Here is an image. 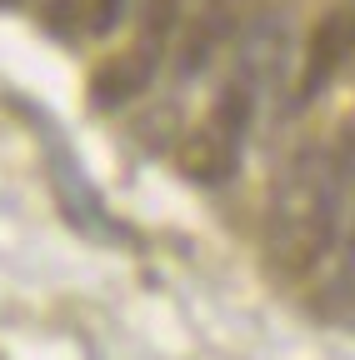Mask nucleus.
I'll return each instance as SVG.
<instances>
[{
    "label": "nucleus",
    "instance_id": "7",
    "mask_svg": "<svg viewBox=\"0 0 355 360\" xmlns=\"http://www.w3.org/2000/svg\"><path fill=\"white\" fill-rule=\"evenodd\" d=\"M330 315L355 330V236L345 240V255H340V270H335V285H330Z\"/></svg>",
    "mask_w": 355,
    "mask_h": 360
},
{
    "label": "nucleus",
    "instance_id": "3",
    "mask_svg": "<svg viewBox=\"0 0 355 360\" xmlns=\"http://www.w3.org/2000/svg\"><path fill=\"white\" fill-rule=\"evenodd\" d=\"M355 56V6H335L316 35H310L305 45V60H300V80H295V96H290V110H305V105H316L330 80L340 75V65Z\"/></svg>",
    "mask_w": 355,
    "mask_h": 360
},
{
    "label": "nucleus",
    "instance_id": "11",
    "mask_svg": "<svg viewBox=\"0 0 355 360\" xmlns=\"http://www.w3.org/2000/svg\"><path fill=\"white\" fill-rule=\"evenodd\" d=\"M345 141H350V146H355V130H345Z\"/></svg>",
    "mask_w": 355,
    "mask_h": 360
},
{
    "label": "nucleus",
    "instance_id": "4",
    "mask_svg": "<svg viewBox=\"0 0 355 360\" xmlns=\"http://www.w3.org/2000/svg\"><path fill=\"white\" fill-rule=\"evenodd\" d=\"M240 0H205V6L195 11L181 51H175V80H195L210 70V60L226 51V40L240 30Z\"/></svg>",
    "mask_w": 355,
    "mask_h": 360
},
{
    "label": "nucleus",
    "instance_id": "2",
    "mask_svg": "<svg viewBox=\"0 0 355 360\" xmlns=\"http://www.w3.org/2000/svg\"><path fill=\"white\" fill-rule=\"evenodd\" d=\"M260 105H265V96L245 75L231 70L215 105H210V115H205V125L195 135H186V146H181V170L195 186H226L240 170V155H245V141H250V125H255Z\"/></svg>",
    "mask_w": 355,
    "mask_h": 360
},
{
    "label": "nucleus",
    "instance_id": "10",
    "mask_svg": "<svg viewBox=\"0 0 355 360\" xmlns=\"http://www.w3.org/2000/svg\"><path fill=\"white\" fill-rule=\"evenodd\" d=\"M0 6H6V11H11V6H20V0H0Z\"/></svg>",
    "mask_w": 355,
    "mask_h": 360
},
{
    "label": "nucleus",
    "instance_id": "6",
    "mask_svg": "<svg viewBox=\"0 0 355 360\" xmlns=\"http://www.w3.org/2000/svg\"><path fill=\"white\" fill-rule=\"evenodd\" d=\"M51 170H56V191H60V205L70 215V225H80V231H91V236H115V225L105 215V205L96 200L91 191V180L80 175V165L51 141Z\"/></svg>",
    "mask_w": 355,
    "mask_h": 360
},
{
    "label": "nucleus",
    "instance_id": "1",
    "mask_svg": "<svg viewBox=\"0 0 355 360\" xmlns=\"http://www.w3.org/2000/svg\"><path fill=\"white\" fill-rule=\"evenodd\" d=\"M355 186V146H300L271 186L265 260L276 276L300 281L340 245V215Z\"/></svg>",
    "mask_w": 355,
    "mask_h": 360
},
{
    "label": "nucleus",
    "instance_id": "5",
    "mask_svg": "<svg viewBox=\"0 0 355 360\" xmlns=\"http://www.w3.org/2000/svg\"><path fill=\"white\" fill-rule=\"evenodd\" d=\"M160 60H165L160 45L136 40L125 56H115L105 70H96V80H91V105H96V110H120V105H130L136 96H146L150 80L160 75Z\"/></svg>",
    "mask_w": 355,
    "mask_h": 360
},
{
    "label": "nucleus",
    "instance_id": "8",
    "mask_svg": "<svg viewBox=\"0 0 355 360\" xmlns=\"http://www.w3.org/2000/svg\"><path fill=\"white\" fill-rule=\"evenodd\" d=\"M125 11H130V0H91V35H110V30H120V20H125Z\"/></svg>",
    "mask_w": 355,
    "mask_h": 360
},
{
    "label": "nucleus",
    "instance_id": "9",
    "mask_svg": "<svg viewBox=\"0 0 355 360\" xmlns=\"http://www.w3.org/2000/svg\"><path fill=\"white\" fill-rule=\"evenodd\" d=\"M80 6H85V0H46V25H51V35L70 40V35H75V20H80Z\"/></svg>",
    "mask_w": 355,
    "mask_h": 360
}]
</instances>
